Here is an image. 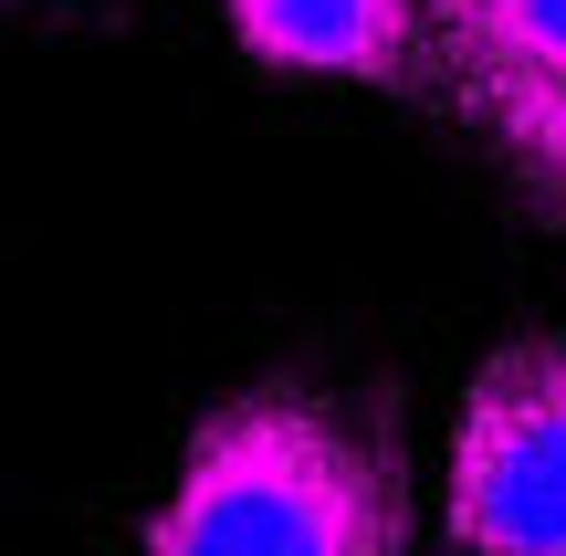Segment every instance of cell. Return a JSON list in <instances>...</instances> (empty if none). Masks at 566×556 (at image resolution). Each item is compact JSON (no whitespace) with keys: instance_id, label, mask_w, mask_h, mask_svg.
Masks as SVG:
<instances>
[{"instance_id":"4","label":"cell","mask_w":566,"mask_h":556,"mask_svg":"<svg viewBox=\"0 0 566 556\" xmlns=\"http://www.w3.org/2000/svg\"><path fill=\"white\" fill-rule=\"evenodd\" d=\"M252 63L273 74H346L399 84L420 53V0H221Z\"/></svg>"},{"instance_id":"2","label":"cell","mask_w":566,"mask_h":556,"mask_svg":"<svg viewBox=\"0 0 566 556\" xmlns=\"http://www.w3.org/2000/svg\"><path fill=\"white\" fill-rule=\"evenodd\" d=\"M451 536L472 556H566V347L514 336L483 357L451 431Z\"/></svg>"},{"instance_id":"1","label":"cell","mask_w":566,"mask_h":556,"mask_svg":"<svg viewBox=\"0 0 566 556\" xmlns=\"http://www.w3.org/2000/svg\"><path fill=\"white\" fill-rule=\"evenodd\" d=\"M147 556H399V462L315 389H252L189 431Z\"/></svg>"},{"instance_id":"3","label":"cell","mask_w":566,"mask_h":556,"mask_svg":"<svg viewBox=\"0 0 566 556\" xmlns=\"http://www.w3.org/2000/svg\"><path fill=\"white\" fill-rule=\"evenodd\" d=\"M451 105L525 168L566 189V0H420Z\"/></svg>"}]
</instances>
